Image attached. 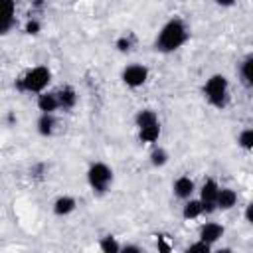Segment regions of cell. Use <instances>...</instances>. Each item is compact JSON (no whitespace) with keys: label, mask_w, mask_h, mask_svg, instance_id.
Wrapping results in <instances>:
<instances>
[{"label":"cell","mask_w":253,"mask_h":253,"mask_svg":"<svg viewBox=\"0 0 253 253\" xmlns=\"http://www.w3.org/2000/svg\"><path fill=\"white\" fill-rule=\"evenodd\" d=\"M188 36H190V32H188L186 24L180 18H172L160 28L156 42H154V47L162 53H172L186 43Z\"/></svg>","instance_id":"6da1fadb"},{"label":"cell","mask_w":253,"mask_h":253,"mask_svg":"<svg viewBox=\"0 0 253 253\" xmlns=\"http://www.w3.org/2000/svg\"><path fill=\"white\" fill-rule=\"evenodd\" d=\"M204 97L208 99V103L211 107L225 109V105L229 101V83H227L225 75L213 73L211 77H208L204 83Z\"/></svg>","instance_id":"7a4b0ae2"},{"label":"cell","mask_w":253,"mask_h":253,"mask_svg":"<svg viewBox=\"0 0 253 253\" xmlns=\"http://www.w3.org/2000/svg\"><path fill=\"white\" fill-rule=\"evenodd\" d=\"M49 81H51V71L43 65H38L20 77L18 89L26 91V93H43V89L49 85Z\"/></svg>","instance_id":"3957f363"},{"label":"cell","mask_w":253,"mask_h":253,"mask_svg":"<svg viewBox=\"0 0 253 253\" xmlns=\"http://www.w3.org/2000/svg\"><path fill=\"white\" fill-rule=\"evenodd\" d=\"M87 182L97 194H105L113 184V170L105 162H93L87 170Z\"/></svg>","instance_id":"277c9868"},{"label":"cell","mask_w":253,"mask_h":253,"mask_svg":"<svg viewBox=\"0 0 253 253\" xmlns=\"http://www.w3.org/2000/svg\"><path fill=\"white\" fill-rule=\"evenodd\" d=\"M121 79H123V83H125L126 87H130V89L142 87V85L146 83V79H148V67H144V65H140V63H130V65H126V67L123 69Z\"/></svg>","instance_id":"5b68a950"},{"label":"cell","mask_w":253,"mask_h":253,"mask_svg":"<svg viewBox=\"0 0 253 253\" xmlns=\"http://www.w3.org/2000/svg\"><path fill=\"white\" fill-rule=\"evenodd\" d=\"M217 192H219V186L213 178H208L202 188H200V200L204 204V210L206 213H211L217 210Z\"/></svg>","instance_id":"8992f818"},{"label":"cell","mask_w":253,"mask_h":253,"mask_svg":"<svg viewBox=\"0 0 253 253\" xmlns=\"http://www.w3.org/2000/svg\"><path fill=\"white\" fill-rule=\"evenodd\" d=\"M223 231H225L223 225H219L215 221H208V223H204L200 227V239L206 241V243H210V245H213L215 241H219L223 237Z\"/></svg>","instance_id":"52a82bcc"},{"label":"cell","mask_w":253,"mask_h":253,"mask_svg":"<svg viewBox=\"0 0 253 253\" xmlns=\"http://www.w3.org/2000/svg\"><path fill=\"white\" fill-rule=\"evenodd\" d=\"M172 190H174V196H176V198H180V200H190L192 194H194V190H196V184H194V180H192L190 176H180V178H176Z\"/></svg>","instance_id":"ba28073f"},{"label":"cell","mask_w":253,"mask_h":253,"mask_svg":"<svg viewBox=\"0 0 253 253\" xmlns=\"http://www.w3.org/2000/svg\"><path fill=\"white\" fill-rule=\"evenodd\" d=\"M14 16H16V0H2V26H0L2 36H6L12 30L16 20Z\"/></svg>","instance_id":"9c48e42d"},{"label":"cell","mask_w":253,"mask_h":253,"mask_svg":"<svg viewBox=\"0 0 253 253\" xmlns=\"http://www.w3.org/2000/svg\"><path fill=\"white\" fill-rule=\"evenodd\" d=\"M38 109L42 111V113H55L57 109H61V105H59V97H57V93H40L38 95Z\"/></svg>","instance_id":"30bf717a"},{"label":"cell","mask_w":253,"mask_h":253,"mask_svg":"<svg viewBox=\"0 0 253 253\" xmlns=\"http://www.w3.org/2000/svg\"><path fill=\"white\" fill-rule=\"evenodd\" d=\"M77 208V200L73 196H59L55 202H53V213L63 217V215H69L73 213Z\"/></svg>","instance_id":"8fae6325"},{"label":"cell","mask_w":253,"mask_h":253,"mask_svg":"<svg viewBox=\"0 0 253 253\" xmlns=\"http://www.w3.org/2000/svg\"><path fill=\"white\" fill-rule=\"evenodd\" d=\"M237 204V192L233 188H219L217 192V210H231Z\"/></svg>","instance_id":"7c38bea8"},{"label":"cell","mask_w":253,"mask_h":253,"mask_svg":"<svg viewBox=\"0 0 253 253\" xmlns=\"http://www.w3.org/2000/svg\"><path fill=\"white\" fill-rule=\"evenodd\" d=\"M202 213H206V210H204V204H202L200 198H198V200H194V198L186 200V204H184V208H182L184 219H196V217H200Z\"/></svg>","instance_id":"4fadbf2b"},{"label":"cell","mask_w":253,"mask_h":253,"mask_svg":"<svg viewBox=\"0 0 253 253\" xmlns=\"http://www.w3.org/2000/svg\"><path fill=\"white\" fill-rule=\"evenodd\" d=\"M55 130V117L53 113H42L38 119V132L42 136H51Z\"/></svg>","instance_id":"5bb4252c"},{"label":"cell","mask_w":253,"mask_h":253,"mask_svg":"<svg viewBox=\"0 0 253 253\" xmlns=\"http://www.w3.org/2000/svg\"><path fill=\"white\" fill-rule=\"evenodd\" d=\"M239 77H241V83H243L245 87L253 89V55H247V57L241 61Z\"/></svg>","instance_id":"9a60e30c"},{"label":"cell","mask_w":253,"mask_h":253,"mask_svg":"<svg viewBox=\"0 0 253 253\" xmlns=\"http://www.w3.org/2000/svg\"><path fill=\"white\" fill-rule=\"evenodd\" d=\"M57 97H59L61 109H73L75 103H77V93H75V89L69 87V85L63 87V89H59V91H57Z\"/></svg>","instance_id":"2e32d148"},{"label":"cell","mask_w":253,"mask_h":253,"mask_svg":"<svg viewBox=\"0 0 253 253\" xmlns=\"http://www.w3.org/2000/svg\"><path fill=\"white\" fill-rule=\"evenodd\" d=\"M134 123H136V128H142V126H148V125L158 123V115L152 109H140L136 113V117H134Z\"/></svg>","instance_id":"e0dca14e"},{"label":"cell","mask_w":253,"mask_h":253,"mask_svg":"<svg viewBox=\"0 0 253 253\" xmlns=\"http://www.w3.org/2000/svg\"><path fill=\"white\" fill-rule=\"evenodd\" d=\"M158 136H160V123H154V125L138 128V138L142 142H156Z\"/></svg>","instance_id":"ac0fdd59"},{"label":"cell","mask_w":253,"mask_h":253,"mask_svg":"<svg viewBox=\"0 0 253 253\" xmlns=\"http://www.w3.org/2000/svg\"><path fill=\"white\" fill-rule=\"evenodd\" d=\"M99 247H101L103 253H119L123 245L117 241V237H113V235H105V237H101Z\"/></svg>","instance_id":"d6986e66"},{"label":"cell","mask_w":253,"mask_h":253,"mask_svg":"<svg viewBox=\"0 0 253 253\" xmlns=\"http://www.w3.org/2000/svg\"><path fill=\"white\" fill-rule=\"evenodd\" d=\"M237 144H239V148H243V150H253V126L243 128V130L239 132Z\"/></svg>","instance_id":"ffe728a7"},{"label":"cell","mask_w":253,"mask_h":253,"mask_svg":"<svg viewBox=\"0 0 253 253\" xmlns=\"http://www.w3.org/2000/svg\"><path fill=\"white\" fill-rule=\"evenodd\" d=\"M168 162V152L164 150V148H154L152 152H150V164L154 166V168H162L164 164Z\"/></svg>","instance_id":"44dd1931"},{"label":"cell","mask_w":253,"mask_h":253,"mask_svg":"<svg viewBox=\"0 0 253 253\" xmlns=\"http://www.w3.org/2000/svg\"><path fill=\"white\" fill-rule=\"evenodd\" d=\"M117 49L121 51V53H126V51H130V47H132V36L130 34H125V36H121L119 40H117Z\"/></svg>","instance_id":"7402d4cb"},{"label":"cell","mask_w":253,"mask_h":253,"mask_svg":"<svg viewBox=\"0 0 253 253\" xmlns=\"http://www.w3.org/2000/svg\"><path fill=\"white\" fill-rule=\"evenodd\" d=\"M211 247L213 245H210V243H206V241H196V243H192L190 247H188V253H210L211 251Z\"/></svg>","instance_id":"603a6c76"},{"label":"cell","mask_w":253,"mask_h":253,"mask_svg":"<svg viewBox=\"0 0 253 253\" xmlns=\"http://www.w3.org/2000/svg\"><path fill=\"white\" fill-rule=\"evenodd\" d=\"M40 30H42V24H40L36 18H32V20H28V22H26V28H24V32H26V34L36 36V34H40Z\"/></svg>","instance_id":"cb8c5ba5"},{"label":"cell","mask_w":253,"mask_h":253,"mask_svg":"<svg viewBox=\"0 0 253 253\" xmlns=\"http://www.w3.org/2000/svg\"><path fill=\"white\" fill-rule=\"evenodd\" d=\"M121 251L123 253H142V247H138V245H123Z\"/></svg>","instance_id":"d4e9b609"},{"label":"cell","mask_w":253,"mask_h":253,"mask_svg":"<svg viewBox=\"0 0 253 253\" xmlns=\"http://www.w3.org/2000/svg\"><path fill=\"white\" fill-rule=\"evenodd\" d=\"M245 219L253 225V202H249V206L245 208Z\"/></svg>","instance_id":"484cf974"},{"label":"cell","mask_w":253,"mask_h":253,"mask_svg":"<svg viewBox=\"0 0 253 253\" xmlns=\"http://www.w3.org/2000/svg\"><path fill=\"white\" fill-rule=\"evenodd\" d=\"M217 6H221V8H229V6H233L237 0H213Z\"/></svg>","instance_id":"4316f807"}]
</instances>
